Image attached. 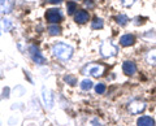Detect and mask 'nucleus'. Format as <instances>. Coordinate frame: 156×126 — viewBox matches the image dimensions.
I'll return each instance as SVG.
<instances>
[{
    "label": "nucleus",
    "mask_w": 156,
    "mask_h": 126,
    "mask_svg": "<svg viewBox=\"0 0 156 126\" xmlns=\"http://www.w3.org/2000/svg\"><path fill=\"white\" fill-rule=\"evenodd\" d=\"M116 21H117V23H119V25H121V26H125L126 23H128L129 18L126 17L125 14H120V16H117V17H116Z\"/></svg>",
    "instance_id": "nucleus-17"
},
{
    "label": "nucleus",
    "mask_w": 156,
    "mask_h": 126,
    "mask_svg": "<svg viewBox=\"0 0 156 126\" xmlns=\"http://www.w3.org/2000/svg\"><path fill=\"white\" fill-rule=\"evenodd\" d=\"M52 53L58 60L66 61L73 56V48L70 46L65 44V43H57V44L52 47Z\"/></svg>",
    "instance_id": "nucleus-1"
},
{
    "label": "nucleus",
    "mask_w": 156,
    "mask_h": 126,
    "mask_svg": "<svg viewBox=\"0 0 156 126\" xmlns=\"http://www.w3.org/2000/svg\"><path fill=\"white\" fill-rule=\"evenodd\" d=\"M122 72L125 74H128V75H133L135 72H136V65L134 64L133 61H124V64H122Z\"/></svg>",
    "instance_id": "nucleus-6"
},
{
    "label": "nucleus",
    "mask_w": 156,
    "mask_h": 126,
    "mask_svg": "<svg viewBox=\"0 0 156 126\" xmlns=\"http://www.w3.org/2000/svg\"><path fill=\"white\" fill-rule=\"evenodd\" d=\"M48 33H50L51 35H58V34L61 33V29H60V26H57L55 23V25L48 26Z\"/></svg>",
    "instance_id": "nucleus-16"
},
{
    "label": "nucleus",
    "mask_w": 156,
    "mask_h": 126,
    "mask_svg": "<svg viewBox=\"0 0 156 126\" xmlns=\"http://www.w3.org/2000/svg\"><path fill=\"white\" fill-rule=\"evenodd\" d=\"M85 4H86L87 7H90V8H92V7H94V3H92V2H90V0H89V2H87V0H86V2H85Z\"/></svg>",
    "instance_id": "nucleus-23"
},
{
    "label": "nucleus",
    "mask_w": 156,
    "mask_h": 126,
    "mask_svg": "<svg viewBox=\"0 0 156 126\" xmlns=\"http://www.w3.org/2000/svg\"><path fill=\"white\" fill-rule=\"evenodd\" d=\"M3 25H4V27H5V30H8V29L11 27V25H9V20H3Z\"/></svg>",
    "instance_id": "nucleus-22"
},
{
    "label": "nucleus",
    "mask_w": 156,
    "mask_h": 126,
    "mask_svg": "<svg viewBox=\"0 0 156 126\" xmlns=\"http://www.w3.org/2000/svg\"><path fill=\"white\" fill-rule=\"evenodd\" d=\"M146 108V104L142 103V101H133V103L129 104V110L133 114H138L140 112H143Z\"/></svg>",
    "instance_id": "nucleus-5"
},
{
    "label": "nucleus",
    "mask_w": 156,
    "mask_h": 126,
    "mask_svg": "<svg viewBox=\"0 0 156 126\" xmlns=\"http://www.w3.org/2000/svg\"><path fill=\"white\" fill-rule=\"evenodd\" d=\"M100 53L103 57H112L117 53V47L112 42L107 40L100 46Z\"/></svg>",
    "instance_id": "nucleus-2"
},
{
    "label": "nucleus",
    "mask_w": 156,
    "mask_h": 126,
    "mask_svg": "<svg viewBox=\"0 0 156 126\" xmlns=\"http://www.w3.org/2000/svg\"><path fill=\"white\" fill-rule=\"evenodd\" d=\"M80 86H81V89L83 90V91H90L92 87H94L91 79H83V81H82L81 83H80Z\"/></svg>",
    "instance_id": "nucleus-14"
},
{
    "label": "nucleus",
    "mask_w": 156,
    "mask_h": 126,
    "mask_svg": "<svg viewBox=\"0 0 156 126\" xmlns=\"http://www.w3.org/2000/svg\"><path fill=\"white\" fill-rule=\"evenodd\" d=\"M30 56H31V59L34 62H37V64L39 65H42V64H44L46 62V59L43 57V55L41 52H39V50L37 47H30Z\"/></svg>",
    "instance_id": "nucleus-4"
},
{
    "label": "nucleus",
    "mask_w": 156,
    "mask_h": 126,
    "mask_svg": "<svg viewBox=\"0 0 156 126\" xmlns=\"http://www.w3.org/2000/svg\"><path fill=\"white\" fill-rule=\"evenodd\" d=\"M65 81H66L69 85H76V83H77V81H76V78H74L73 75H66V77H65Z\"/></svg>",
    "instance_id": "nucleus-20"
},
{
    "label": "nucleus",
    "mask_w": 156,
    "mask_h": 126,
    "mask_svg": "<svg viewBox=\"0 0 156 126\" xmlns=\"http://www.w3.org/2000/svg\"><path fill=\"white\" fill-rule=\"evenodd\" d=\"M46 20L50 22V23H58V22L62 20V14L60 12V9H56V8L47 9V12H46Z\"/></svg>",
    "instance_id": "nucleus-3"
},
{
    "label": "nucleus",
    "mask_w": 156,
    "mask_h": 126,
    "mask_svg": "<svg viewBox=\"0 0 156 126\" xmlns=\"http://www.w3.org/2000/svg\"><path fill=\"white\" fill-rule=\"evenodd\" d=\"M48 2L52 4H58V3H61V0H48Z\"/></svg>",
    "instance_id": "nucleus-24"
},
{
    "label": "nucleus",
    "mask_w": 156,
    "mask_h": 126,
    "mask_svg": "<svg viewBox=\"0 0 156 126\" xmlns=\"http://www.w3.org/2000/svg\"><path fill=\"white\" fill-rule=\"evenodd\" d=\"M43 100H44V103H46V107H48V108H52V105H53V96H52L50 90L43 89Z\"/></svg>",
    "instance_id": "nucleus-11"
},
{
    "label": "nucleus",
    "mask_w": 156,
    "mask_h": 126,
    "mask_svg": "<svg viewBox=\"0 0 156 126\" xmlns=\"http://www.w3.org/2000/svg\"><path fill=\"white\" fill-rule=\"evenodd\" d=\"M134 43H135V38H134V35H131V34H125V35L120 38V44L124 47L133 46Z\"/></svg>",
    "instance_id": "nucleus-8"
},
{
    "label": "nucleus",
    "mask_w": 156,
    "mask_h": 126,
    "mask_svg": "<svg viewBox=\"0 0 156 126\" xmlns=\"http://www.w3.org/2000/svg\"><path fill=\"white\" fill-rule=\"evenodd\" d=\"M12 8L13 5L11 0H0V13H9Z\"/></svg>",
    "instance_id": "nucleus-12"
},
{
    "label": "nucleus",
    "mask_w": 156,
    "mask_h": 126,
    "mask_svg": "<svg viewBox=\"0 0 156 126\" xmlns=\"http://www.w3.org/2000/svg\"><path fill=\"white\" fill-rule=\"evenodd\" d=\"M89 13H87L86 11H83V9H81V11H77V13L74 14V21L77 23H85L89 21Z\"/></svg>",
    "instance_id": "nucleus-7"
},
{
    "label": "nucleus",
    "mask_w": 156,
    "mask_h": 126,
    "mask_svg": "<svg viewBox=\"0 0 156 126\" xmlns=\"http://www.w3.org/2000/svg\"><path fill=\"white\" fill-rule=\"evenodd\" d=\"M91 27L94 29H101L103 27V20H101V18H94V21H92V23H91Z\"/></svg>",
    "instance_id": "nucleus-18"
},
{
    "label": "nucleus",
    "mask_w": 156,
    "mask_h": 126,
    "mask_svg": "<svg viewBox=\"0 0 156 126\" xmlns=\"http://www.w3.org/2000/svg\"><path fill=\"white\" fill-rule=\"evenodd\" d=\"M105 85L104 83H98L96 86H95V93L96 94H104L105 93Z\"/></svg>",
    "instance_id": "nucleus-19"
},
{
    "label": "nucleus",
    "mask_w": 156,
    "mask_h": 126,
    "mask_svg": "<svg viewBox=\"0 0 156 126\" xmlns=\"http://www.w3.org/2000/svg\"><path fill=\"white\" fill-rule=\"evenodd\" d=\"M121 4L125 7H130V5H133V3H134V0H120Z\"/></svg>",
    "instance_id": "nucleus-21"
},
{
    "label": "nucleus",
    "mask_w": 156,
    "mask_h": 126,
    "mask_svg": "<svg viewBox=\"0 0 156 126\" xmlns=\"http://www.w3.org/2000/svg\"><path fill=\"white\" fill-rule=\"evenodd\" d=\"M136 125L138 126H155V120L150 116H142L136 121Z\"/></svg>",
    "instance_id": "nucleus-10"
},
{
    "label": "nucleus",
    "mask_w": 156,
    "mask_h": 126,
    "mask_svg": "<svg viewBox=\"0 0 156 126\" xmlns=\"http://www.w3.org/2000/svg\"><path fill=\"white\" fill-rule=\"evenodd\" d=\"M87 72H89L87 74H91L92 77H99V75L103 74L104 66L103 65H91V66L87 68Z\"/></svg>",
    "instance_id": "nucleus-9"
},
{
    "label": "nucleus",
    "mask_w": 156,
    "mask_h": 126,
    "mask_svg": "<svg viewBox=\"0 0 156 126\" xmlns=\"http://www.w3.org/2000/svg\"><path fill=\"white\" fill-rule=\"evenodd\" d=\"M146 61H147L150 65H156V48L147 52V55H146Z\"/></svg>",
    "instance_id": "nucleus-13"
},
{
    "label": "nucleus",
    "mask_w": 156,
    "mask_h": 126,
    "mask_svg": "<svg viewBox=\"0 0 156 126\" xmlns=\"http://www.w3.org/2000/svg\"><path fill=\"white\" fill-rule=\"evenodd\" d=\"M76 11H77L76 2H68L66 3V12H68V14H73Z\"/></svg>",
    "instance_id": "nucleus-15"
}]
</instances>
